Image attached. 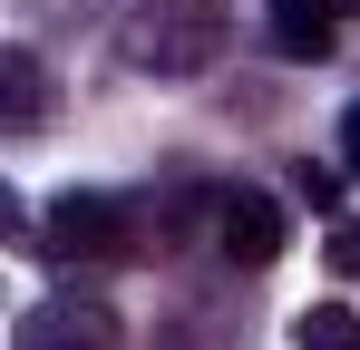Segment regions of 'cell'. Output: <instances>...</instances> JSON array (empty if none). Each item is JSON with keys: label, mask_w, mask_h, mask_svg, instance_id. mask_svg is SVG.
Wrapping results in <instances>:
<instances>
[{"label": "cell", "mask_w": 360, "mask_h": 350, "mask_svg": "<svg viewBox=\"0 0 360 350\" xmlns=\"http://www.w3.org/2000/svg\"><path fill=\"white\" fill-rule=\"evenodd\" d=\"M214 253L243 263V273H263V263L283 253V205H273V195H253V185L214 195Z\"/></svg>", "instance_id": "cell-3"}, {"label": "cell", "mask_w": 360, "mask_h": 350, "mask_svg": "<svg viewBox=\"0 0 360 350\" xmlns=\"http://www.w3.org/2000/svg\"><path fill=\"white\" fill-rule=\"evenodd\" d=\"M341 39V0H273V49L283 58H331Z\"/></svg>", "instance_id": "cell-6"}, {"label": "cell", "mask_w": 360, "mask_h": 350, "mask_svg": "<svg viewBox=\"0 0 360 350\" xmlns=\"http://www.w3.org/2000/svg\"><path fill=\"white\" fill-rule=\"evenodd\" d=\"M341 166H351V175H360V108H351V117H341Z\"/></svg>", "instance_id": "cell-10"}, {"label": "cell", "mask_w": 360, "mask_h": 350, "mask_svg": "<svg viewBox=\"0 0 360 350\" xmlns=\"http://www.w3.org/2000/svg\"><path fill=\"white\" fill-rule=\"evenodd\" d=\"M39 117H49V68H39V49H0V127L30 136Z\"/></svg>", "instance_id": "cell-5"}, {"label": "cell", "mask_w": 360, "mask_h": 350, "mask_svg": "<svg viewBox=\"0 0 360 350\" xmlns=\"http://www.w3.org/2000/svg\"><path fill=\"white\" fill-rule=\"evenodd\" d=\"M10 350H127V331L108 302H39V311H20Z\"/></svg>", "instance_id": "cell-4"}, {"label": "cell", "mask_w": 360, "mask_h": 350, "mask_svg": "<svg viewBox=\"0 0 360 350\" xmlns=\"http://www.w3.org/2000/svg\"><path fill=\"white\" fill-rule=\"evenodd\" d=\"M331 263H341V273H360V224H341V233H331Z\"/></svg>", "instance_id": "cell-9"}, {"label": "cell", "mask_w": 360, "mask_h": 350, "mask_svg": "<svg viewBox=\"0 0 360 350\" xmlns=\"http://www.w3.org/2000/svg\"><path fill=\"white\" fill-rule=\"evenodd\" d=\"M292 195L311 205V214H331V205H341V175L331 166H292Z\"/></svg>", "instance_id": "cell-8"}, {"label": "cell", "mask_w": 360, "mask_h": 350, "mask_svg": "<svg viewBox=\"0 0 360 350\" xmlns=\"http://www.w3.org/2000/svg\"><path fill=\"white\" fill-rule=\"evenodd\" d=\"M341 10H360V0H341Z\"/></svg>", "instance_id": "cell-11"}, {"label": "cell", "mask_w": 360, "mask_h": 350, "mask_svg": "<svg viewBox=\"0 0 360 350\" xmlns=\"http://www.w3.org/2000/svg\"><path fill=\"white\" fill-rule=\"evenodd\" d=\"M39 253L49 263H117L127 253V205L117 195H59L49 224H39Z\"/></svg>", "instance_id": "cell-2"}, {"label": "cell", "mask_w": 360, "mask_h": 350, "mask_svg": "<svg viewBox=\"0 0 360 350\" xmlns=\"http://www.w3.org/2000/svg\"><path fill=\"white\" fill-rule=\"evenodd\" d=\"M292 341L302 350H360V311L351 302H311V311L292 321Z\"/></svg>", "instance_id": "cell-7"}, {"label": "cell", "mask_w": 360, "mask_h": 350, "mask_svg": "<svg viewBox=\"0 0 360 350\" xmlns=\"http://www.w3.org/2000/svg\"><path fill=\"white\" fill-rule=\"evenodd\" d=\"M224 39H234V10H224V0H156V10L136 20L127 58L156 68V78H205V68L224 58Z\"/></svg>", "instance_id": "cell-1"}]
</instances>
